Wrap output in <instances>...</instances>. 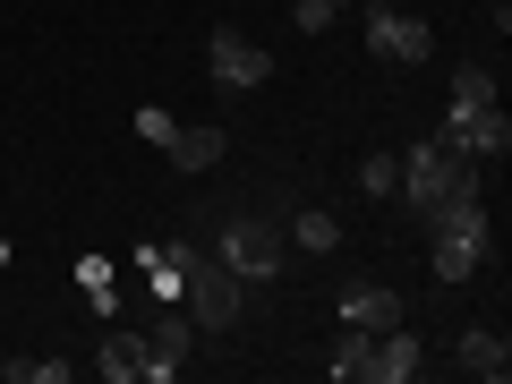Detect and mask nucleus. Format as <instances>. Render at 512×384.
Returning a JSON list of instances; mask_svg holds the SVG:
<instances>
[{
    "instance_id": "1",
    "label": "nucleus",
    "mask_w": 512,
    "mask_h": 384,
    "mask_svg": "<svg viewBox=\"0 0 512 384\" xmlns=\"http://www.w3.org/2000/svg\"><path fill=\"white\" fill-rule=\"evenodd\" d=\"M163 248H171V265H180V308L197 316L205 333H231L239 316H248V282L222 274L214 248H197V239H163Z\"/></svg>"
},
{
    "instance_id": "2",
    "label": "nucleus",
    "mask_w": 512,
    "mask_h": 384,
    "mask_svg": "<svg viewBox=\"0 0 512 384\" xmlns=\"http://www.w3.org/2000/svg\"><path fill=\"white\" fill-rule=\"evenodd\" d=\"M487 188V163H470V154H453L436 137V146H410L402 154V197L419 205V214H436V205H453V197H478Z\"/></svg>"
},
{
    "instance_id": "3",
    "label": "nucleus",
    "mask_w": 512,
    "mask_h": 384,
    "mask_svg": "<svg viewBox=\"0 0 512 384\" xmlns=\"http://www.w3.org/2000/svg\"><path fill=\"white\" fill-rule=\"evenodd\" d=\"M214 265H222V274H239V282H274L282 265H291V239H282V222H256V214H239V222H222V239H214Z\"/></svg>"
},
{
    "instance_id": "4",
    "label": "nucleus",
    "mask_w": 512,
    "mask_h": 384,
    "mask_svg": "<svg viewBox=\"0 0 512 384\" xmlns=\"http://www.w3.org/2000/svg\"><path fill=\"white\" fill-rule=\"evenodd\" d=\"M359 18H367V52H376L384 69H419V60L436 52V26L410 18V9H393V0H359Z\"/></svg>"
},
{
    "instance_id": "5",
    "label": "nucleus",
    "mask_w": 512,
    "mask_h": 384,
    "mask_svg": "<svg viewBox=\"0 0 512 384\" xmlns=\"http://www.w3.org/2000/svg\"><path fill=\"white\" fill-rule=\"evenodd\" d=\"M205 69H214L222 94H248V86H265V77H274V52H265L256 35H239V26H222V35L205 43Z\"/></svg>"
},
{
    "instance_id": "6",
    "label": "nucleus",
    "mask_w": 512,
    "mask_h": 384,
    "mask_svg": "<svg viewBox=\"0 0 512 384\" xmlns=\"http://www.w3.org/2000/svg\"><path fill=\"white\" fill-rule=\"evenodd\" d=\"M444 146H453V154H470V163H504V154H512V120H504V103L444 111Z\"/></svg>"
},
{
    "instance_id": "7",
    "label": "nucleus",
    "mask_w": 512,
    "mask_h": 384,
    "mask_svg": "<svg viewBox=\"0 0 512 384\" xmlns=\"http://www.w3.org/2000/svg\"><path fill=\"white\" fill-rule=\"evenodd\" d=\"M188 342H197V316H188L180 299H171V308H163V316L146 325V384H171V376H180Z\"/></svg>"
},
{
    "instance_id": "8",
    "label": "nucleus",
    "mask_w": 512,
    "mask_h": 384,
    "mask_svg": "<svg viewBox=\"0 0 512 384\" xmlns=\"http://www.w3.org/2000/svg\"><path fill=\"white\" fill-rule=\"evenodd\" d=\"M427 367V342L410 325H393V333H376V350H367V384H410Z\"/></svg>"
},
{
    "instance_id": "9",
    "label": "nucleus",
    "mask_w": 512,
    "mask_h": 384,
    "mask_svg": "<svg viewBox=\"0 0 512 384\" xmlns=\"http://www.w3.org/2000/svg\"><path fill=\"white\" fill-rule=\"evenodd\" d=\"M342 325H359V333L410 325V316H402V291H384V282H350V291H342Z\"/></svg>"
},
{
    "instance_id": "10",
    "label": "nucleus",
    "mask_w": 512,
    "mask_h": 384,
    "mask_svg": "<svg viewBox=\"0 0 512 384\" xmlns=\"http://www.w3.org/2000/svg\"><path fill=\"white\" fill-rule=\"evenodd\" d=\"M453 359H461V376H478V384H504V376H512V342H504L495 325H470V333L453 342Z\"/></svg>"
},
{
    "instance_id": "11",
    "label": "nucleus",
    "mask_w": 512,
    "mask_h": 384,
    "mask_svg": "<svg viewBox=\"0 0 512 384\" xmlns=\"http://www.w3.org/2000/svg\"><path fill=\"white\" fill-rule=\"evenodd\" d=\"M94 376H103V384H146V333L111 325L103 350H94Z\"/></svg>"
},
{
    "instance_id": "12",
    "label": "nucleus",
    "mask_w": 512,
    "mask_h": 384,
    "mask_svg": "<svg viewBox=\"0 0 512 384\" xmlns=\"http://www.w3.org/2000/svg\"><path fill=\"white\" fill-rule=\"evenodd\" d=\"M282 239H291L299 256H333V248H342V222H333L325 205H308V214H291V231H282Z\"/></svg>"
},
{
    "instance_id": "13",
    "label": "nucleus",
    "mask_w": 512,
    "mask_h": 384,
    "mask_svg": "<svg viewBox=\"0 0 512 384\" xmlns=\"http://www.w3.org/2000/svg\"><path fill=\"white\" fill-rule=\"evenodd\" d=\"M367 350H376V333H359V325H342V342H333V359H325V376H333V384H367Z\"/></svg>"
},
{
    "instance_id": "14",
    "label": "nucleus",
    "mask_w": 512,
    "mask_h": 384,
    "mask_svg": "<svg viewBox=\"0 0 512 384\" xmlns=\"http://www.w3.org/2000/svg\"><path fill=\"white\" fill-rule=\"evenodd\" d=\"M163 154H171L180 171H214V163H222V128H180Z\"/></svg>"
},
{
    "instance_id": "15",
    "label": "nucleus",
    "mask_w": 512,
    "mask_h": 384,
    "mask_svg": "<svg viewBox=\"0 0 512 384\" xmlns=\"http://www.w3.org/2000/svg\"><path fill=\"white\" fill-rule=\"evenodd\" d=\"M111 282H120V256H77V291L94 299V308H120V291H111Z\"/></svg>"
},
{
    "instance_id": "16",
    "label": "nucleus",
    "mask_w": 512,
    "mask_h": 384,
    "mask_svg": "<svg viewBox=\"0 0 512 384\" xmlns=\"http://www.w3.org/2000/svg\"><path fill=\"white\" fill-rule=\"evenodd\" d=\"M359 188L367 197H402V154H359Z\"/></svg>"
},
{
    "instance_id": "17",
    "label": "nucleus",
    "mask_w": 512,
    "mask_h": 384,
    "mask_svg": "<svg viewBox=\"0 0 512 384\" xmlns=\"http://www.w3.org/2000/svg\"><path fill=\"white\" fill-rule=\"evenodd\" d=\"M478 103H495V77L470 60V69H453V103H444V111H478Z\"/></svg>"
},
{
    "instance_id": "18",
    "label": "nucleus",
    "mask_w": 512,
    "mask_h": 384,
    "mask_svg": "<svg viewBox=\"0 0 512 384\" xmlns=\"http://www.w3.org/2000/svg\"><path fill=\"white\" fill-rule=\"evenodd\" d=\"M333 18H342V0H291V26H299V35H325Z\"/></svg>"
},
{
    "instance_id": "19",
    "label": "nucleus",
    "mask_w": 512,
    "mask_h": 384,
    "mask_svg": "<svg viewBox=\"0 0 512 384\" xmlns=\"http://www.w3.org/2000/svg\"><path fill=\"white\" fill-rule=\"evenodd\" d=\"M137 137H146V146H154V154H163V146H171V137H180V120H171V111H163V103H146V111H137Z\"/></svg>"
},
{
    "instance_id": "20",
    "label": "nucleus",
    "mask_w": 512,
    "mask_h": 384,
    "mask_svg": "<svg viewBox=\"0 0 512 384\" xmlns=\"http://www.w3.org/2000/svg\"><path fill=\"white\" fill-rule=\"evenodd\" d=\"M18 376H26V384H69L77 367H69V359H18Z\"/></svg>"
},
{
    "instance_id": "21",
    "label": "nucleus",
    "mask_w": 512,
    "mask_h": 384,
    "mask_svg": "<svg viewBox=\"0 0 512 384\" xmlns=\"http://www.w3.org/2000/svg\"><path fill=\"white\" fill-rule=\"evenodd\" d=\"M9 376H18V359H0V384H9Z\"/></svg>"
}]
</instances>
